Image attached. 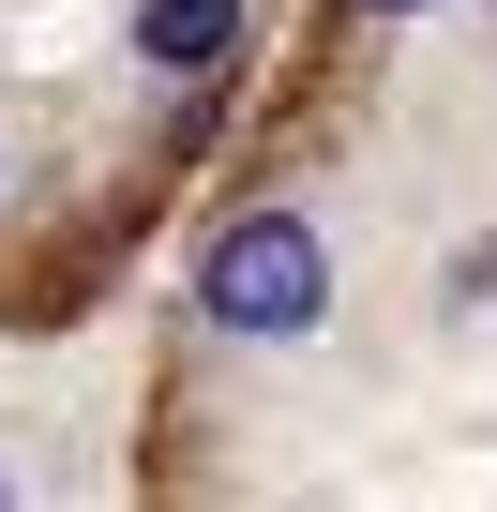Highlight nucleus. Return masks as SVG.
Returning a JSON list of instances; mask_svg holds the SVG:
<instances>
[{"mask_svg": "<svg viewBox=\"0 0 497 512\" xmlns=\"http://www.w3.org/2000/svg\"><path fill=\"white\" fill-rule=\"evenodd\" d=\"M317 287H332V272H317V226H302V211H241V226L211 241V272H196V302H211L226 332H302Z\"/></svg>", "mask_w": 497, "mask_h": 512, "instance_id": "f257e3e1", "label": "nucleus"}, {"mask_svg": "<svg viewBox=\"0 0 497 512\" xmlns=\"http://www.w3.org/2000/svg\"><path fill=\"white\" fill-rule=\"evenodd\" d=\"M241 16H226V0H151V61H211Z\"/></svg>", "mask_w": 497, "mask_h": 512, "instance_id": "f03ea898", "label": "nucleus"}, {"mask_svg": "<svg viewBox=\"0 0 497 512\" xmlns=\"http://www.w3.org/2000/svg\"><path fill=\"white\" fill-rule=\"evenodd\" d=\"M392 16H407V0H392Z\"/></svg>", "mask_w": 497, "mask_h": 512, "instance_id": "7ed1b4c3", "label": "nucleus"}]
</instances>
